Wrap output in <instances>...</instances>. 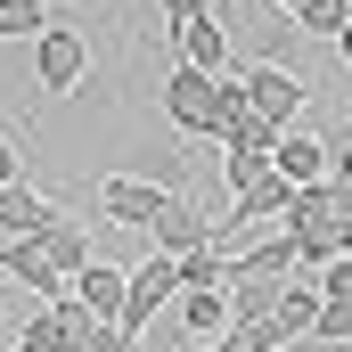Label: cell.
I'll list each match as a JSON object with an SVG mask.
<instances>
[{
	"label": "cell",
	"instance_id": "603a6c76",
	"mask_svg": "<svg viewBox=\"0 0 352 352\" xmlns=\"http://www.w3.org/2000/svg\"><path fill=\"white\" fill-rule=\"evenodd\" d=\"M16 180H25V148L0 131V188H16Z\"/></svg>",
	"mask_w": 352,
	"mask_h": 352
},
{
	"label": "cell",
	"instance_id": "30bf717a",
	"mask_svg": "<svg viewBox=\"0 0 352 352\" xmlns=\"http://www.w3.org/2000/svg\"><path fill=\"white\" fill-rule=\"evenodd\" d=\"M173 41H180V66H197V74H221V82H230V16L173 25Z\"/></svg>",
	"mask_w": 352,
	"mask_h": 352
},
{
	"label": "cell",
	"instance_id": "8fae6325",
	"mask_svg": "<svg viewBox=\"0 0 352 352\" xmlns=\"http://www.w3.org/2000/svg\"><path fill=\"white\" fill-rule=\"evenodd\" d=\"M33 246H41V263L58 270L66 287H74V278H82L90 263H98V254H90V230H82V221H74V213H58V221H50V230H41Z\"/></svg>",
	"mask_w": 352,
	"mask_h": 352
},
{
	"label": "cell",
	"instance_id": "9c48e42d",
	"mask_svg": "<svg viewBox=\"0 0 352 352\" xmlns=\"http://www.w3.org/2000/svg\"><path fill=\"white\" fill-rule=\"evenodd\" d=\"M74 303H82L98 328H123V303H131V270H115V263H90L82 278H74Z\"/></svg>",
	"mask_w": 352,
	"mask_h": 352
},
{
	"label": "cell",
	"instance_id": "5b68a950",
	"mask_svg": "<svg viewBox=\"0 0 352 352\" xmlns=\"http://www.w3.org/2000/svg\"><path fill=\"white\" fill-rule=\"evenodd\" d=\"M148 238H156V254L188 263L197 246H221V221H213V213H197L188 197H164V213H156V230H148Z\"/></svg>",
	"mask_w": 352,
	"mask_h": 352
},
{
	"label": "cell",
	"instance_id": "3957f363",
	"mask_svg": "<svg viewBox=\"0 0 352 352\" xmlns=\"http://www.w3.org/2000/svg\"><path fill=\"white\" fill-rule=\"evenodd\" d=\"M164 180H140V173H107L98 180V213L115 221V230H156V213H164Z\"/></svg>",
	"mask_w": 352,
	"mask_h": 352
},
{
	"label": "cell",
	"instance_id": "d6986e66",
	"mask_svg": "<svg viewBox=\"0 0 352 352\" xmlns=\"http://www.w3.org/2000/svg\"><path fill=\"white\" fill-rule=\"evenodd\" d=\"M50 25H58V16H50V8H41V0H0V41H25V33H33V41H41V33H50Z\"/></svg>",
	"mask_w": 352,
	"mask_h": 352
},
{
	"label": "cell",
	"instance_id": "277c9868",
	"mask_svg": "<svg viewBox=\"0 0 352 352\" xmlns=\"http://www.w3.org/2000/svg\"><path fill=\"white\" fill-rule=\"evenodd\" d=\"M238 90L263 107L278 131H295V115H303V98H311V82H303L295 66H270V58H263V66H246V74H238Z\"/></svg>",
	"mask_w": 352,
	"mask_h": 352
},
{
	"label": "cell",
	"instance_id": "6da1fadb",
	"mask_svg": "<svg viewBox=\"0 0 352 352\" xmlns=\"http://www.w3.org/2000/svg\"><path fill=\"white\" fill-rule=\"evenodd\" d=\"M156 98H164V115H173L180 131H197V140H230V123H238V107H246V90H238V82L197 74V66H173Z\"/></svg>",
	"mask_w": 352,
	"mask_h": 352
},
{
	"label": "cell",
	"instance_id": "7402d4cb",
	"mask_svg": "<svg viewBox=\"0 0 352 352\" xmlns=\"http://www.w3.org/2000/svg\"><path fill=\"white\" fill-rule=\"evenodd\" d=\"M82 352H140V336H123V328H90Z\"/></svg>",
	"mask_w": 352,
	"mask_h": 352
},
{
	"label": "cell",
	"instance_id": "5bb4252c",
	"mask_svg": "<svg viewBox=\"0 0 352 352\" xmlns=\"http://www.w3.org/2000/svg\"><path fill=\"white\" fill-rule=\"evenodd\" d=\"M50 221H58V205H50V197H41L33 180L0 188V246H8V238H41Z\"/></svg>",
	"mask_w": 352,
	"mask_h": 352
},
{
	"label": "cell",
	"instance_id": "2e32d148",
	"mask_svg": "<svg viewBox=\"0 0 352 352\" xmlns=\"http://www.w3.org/2000/svg\"><path fill=\"white\" fill-rule=\"evenodd\" d=\"M270 173H278V156H254V148H221V180H230V205H238V197H254Z\"/></svg>",
	"mask_w": 352,
	"mask_h": 352
},
{
	"label": "cell",
	"instance_id": "ba28073f",
	"mask_svg": "<svg viewBox=\"0 0 352 352\" xmlns=\"http://www.w3.org/2000/svg\"><path fill=\"white\" fill-rule=\"evenodd\" d=\"M278 180H287V188H320V180H336V148H328L320 131H287V140H278Z\"/></svg>",
	"mask_w": 352,
	"mask_h": 352
},
{
	"label": "cell",
	"instance_id": "7c38bea8",
	"mask_svg": "<svg viewBox=\"0 0 352 352\" xmlns=\"http://www.w3.org/2000/svg\"><path fill=\"white\" fill-rule=\"evenodd\" d=\"M230 270H238V278H303V254H295L287 230H270L254 246H230Z\"/></svg>",
	"mask_w": 352,
	"mask_h": 352
},
{
	"label": "cell",
	"instance_id": "ffe728a7",
	"mask_svg": "<svg viewBox=\"0 0 352 352\" xmlns=\"http://www.w3.org/2000/svg\"><path fill=\"white\" fill-rule=\"evenodd\" d=\"M320 295H328V303H352V254L320 270Z\"/></svg>",
	"mask_w": 352,
	"mask_h": 352
},
{
	"label": "cell",
	"instance_id": "cb8c5ba5",
	"mask_svg": "<svg viewBox=\"0 0 352 352\" xmlns=\"http://www.w3.org/2000/svg\"><path fill=\"white\" fill-rule=\"evenodd\" d=\"M188 352H263V344H254V328H230L221 344H188Z\"/></svg>",
	"mask_w": 352,
	"mask_h": 352
},
{
	"label": "cell",
	"instance_id": "d4e9b609",
	"mask_svg": "<svg viewBox=\"0 0 352 352\" xmlns=\"http://www.w3.org/2000/svg\"><path fill=\"white\" fill-rule=\"evenodd\" d=\"M336 180H344V188H352V131H344V140H336Z\"/></svg>",
	"mask_w": 352,
	"mask_h": 352
},
{
	"label": "cell",
	"instance_id": "4316f807",
	"mask_svg": "<svg viewBox=\"0 0 352 352\" xmlns=\"http://www.w3.org/2000/svg\"><path fill=\"white\" fill-rule=\"evenodd\" d=\"M336 50H344V66H352V25H344V33H336Z\"/></svg>",
	"mask_w": 352,
	"mask_h": 352
},
{
	"label": "cell",
	"instance_id": "44dd1931",
	"mask_svg": "<svg viewBox=\"0 0 352 352\" xmlns=\"http://www.w3.org/2000/svg\"><path fill=\"white\" fill-rule=\"evenodd\" d=\"M173 25H197V16H221V0H156Z\"/></svg>",
	"mask_w": 352,
	"mask_h": 352
},
{
	"label": "cell",
	"instance_id": "e0dca14e",
	"mask_svg": "<svg viewBox=\"0 0 352 352\" xmlns=\"http://www.w3.org/2000/svg\"><path fill=\"white\" fill-rule=\"evenodd\" d=\"M295 33H320V41H336L352 25V0H295V16H287Z\"/></svg>",
	"mask_w": 352,
	"mask_h": 352
},
{
	"label": "cell",
	"instance_id": "8992f818",
	"mask_svg": "<svg viewBox=\"0 0 352 352\" xmlns=\"http://www.w3.org/2000/svg\"><path fill=\"white\" fill-rule=\"evenodd\" d=\"M33 74H41V90H82V74H90V41L74 33V25H50V33L33 41Z\"/></svg>",
	"mask_w": 352,
	"mask_h": 352
},
{
	"label": "cell",
	"instance_id": "4fadbf2b",
	"mask_svg": "<svg viewBox=\"0 0 352 352\" xmlns=\"http://www.w3.org/2000/svg\"><path fill=\"white\" fill-rule=\"evenodd\" d=\"M320 311H328V295H320V278H287V295H278V344H303V336H320Z\"/></svg>",
	"mask_w": 352,
	"mask_h": 352
},
{
	"label": "cell",
	"instance_id": "9a60e30c",
	"mask_svg": "<svg viewBox=\"0 0 352 352\" xmlns=\"http://www.w3.org/2000/svg\"><path fill=\"white\" fill-rule=\"evenodd\" d=\"M180 328H188V344H221L238 320H230V295L221 287H197V295H180Z\"/></svg>",
	"mask_w": 352,
	"mask_h": 352
},
{
	"label": "cell",
	"instance_id": "484cf974",
	"mask_svg": "<svg viewBox=\"0 0 352 352\" xmlns=\"http://www.w3.org/2000/svg\"><path fill=\"white\" fill-rule=\"evenodd\" d=\"M287 352H352V344H328V336H303V344H287Z\"/></svg>",
	"mask_w": 352,
	"mask_h": 352
},
{
	"label": "cell",
	"instance_id": "7a4b0ae2",
	"mask_svg": "<svg viewBox=\"0 0 352 352\" xmlns=\"http://www.w3.org/2000/svg\"><path fill=\"white\" fill-rule=\"evenodd\" d=\"M164 303H180V263H173V254H148V263H131V303H123V336H148Z\"/></svg>",
	"mask_w": 352,
	"mask_h": 352
},
{
	"label": "cell",
	"instance_id": "83f0119b",
	"mask_svg": "<svg viewBox=\"0 0 352 352\" xmlns=\"http://www.w3.org/2000/svg\"><path fill=\"white\" fill-rule=\"evenodd\" d=\"M270 8H287V16H295V0H270Z\"/></svg>",
	"mask_w": 352,
	"mask_h": 352
},
{
	"label": "cell",
	"instance_id": "ac0fdd59",
	"mask_svg": "<svg viewBox=\"0 0 352 352\" xmlns=\"http://www.w3.org/2000/svg\"><path fill=\"white\" fill-rule=\"evenodd\" d=\"M197 287H230V246H197L180 263V295H197Z\"/></svg>",
	"mask_w": 352,
	"mask_h": 352
},
{
	"label": "cell",
	"instance_id": "52a82bcc",
	"mask_svg": "<svg viewBox=\"0 0 352 352\" xmlns=\"http://www.w3.org/2000/svg\"><path fill=\"white\" fill-rule=\"evenodd\" d=\"M98 328L82 303L66 295V303H41L33 320H25V336H16V352H82V336Z\"/></svg>",
	"mask_w": 352,
	"mask_h": 352
}]
</instances>
